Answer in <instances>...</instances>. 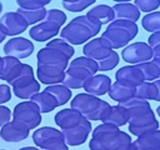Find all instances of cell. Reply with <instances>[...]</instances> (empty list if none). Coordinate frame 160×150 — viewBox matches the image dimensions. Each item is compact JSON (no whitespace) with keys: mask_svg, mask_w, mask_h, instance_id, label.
Returning <instances> with one entry per match:
<instances>
[{"mask_svg":"<svg viewBox=\"0 0 160 150\" xmlns=\"http://www.w3.org/2000/svg\"><path fill=\"white\" fill-rule=\"evenodd\" d=\"M2 66H4V58L0 56V74H1V71H2Z\"/></svg>","mask_w":160,"mask_h":150,"instance_id":"49","label":"cell"},{"mask_svg":"<svg viewBox=\"0 0 160 150\" xmlns=\"http://www.w3.org/2000/svg\"><path fill=\"white\" fill-rule=\"evenodd\" d=\"M34 144L41 150H69L61 130L52 126H42L32 132Z\"/></svg>","mask_w":160,"mask_h":150,"instance_id":"7","label":"cell"},{"mask_svg":"<svg viewBox=\"0 0 160 150\" xmlns=\"http://www.w3.org/2000/svg\"><path fill=\"white\" fill-rule=\"evenodd\" d=\"M14 95L22 100H30L34 95L40 92V82L34 76V69L29 64L22 62L19 76L10 84Z\"/></svg>","mask_w":160,"mask_h":150,"instance_id":"6","label":"cell"},{"mask_svg":"<svg viewBox=\"0 0 160 150\" xmlns=\"http://www.w3.org/2000/svg\"><path fill=\"white\" fill-rule=\"evenodd\" d=\"M48 1H49V2H50V1H51V0H48Z\"/></svg>","mask_w":160,"mask_h":150,"instance_id":"54","label":"cell"},{"mask_svg":"<svg viewBox=\"0 0 160 150\" xmlns=\"http://www.w3.org/2000/svg\"><path fill=\"white\" fill-rule=\"evenodd\" d=\"M158 95L156 86L152 81H144L139 86H136L135 90V98L142 99V100H155Z\"/></svg>","mask_w":160,"mask_h":150,"instance_id":"31","label":"cell"},{"mask_svg":"<svg viewBox=\"0 0 160 150\" xmlns=\"http://www.w3.org/2000/svg\"><path fill=\"white\" fill-rule=\"evenodd\" d=\"M29 24L18 11H8L0 18V29L6 36H18L26 31Z\"/></svg>","mask_w":160,"mask_h":150,"instance_id":"10","label":"cell"},{"mask_svg":"<svg viewBox=\"0 0 160 150\" xmlns=\"http://www.w3.org/2000/svg\"><path fill=\"white\" fill-rule=\"evenodd\" d=\"M20 15L24 16V19L26 20V22L29 25H35V24H39L41 22L45 16H46V9L42 8V9H35V10H24V9H18L16 10Z\"/></svg>","mask_w":160,"mask_h":150,"instance_id":"32","label":"cell"},{"mask_svg":"<svg viewBox=\"0 0 160 150\" xmlns=\"http://www.w3.org/2000/svg\"><path fill=\"white\" fill-rule=\"evenodd\" d=\"M142 28L149 32L160 31V11H152L146 14L141 20Z\"/></svg>","mask_w":160,"mask_h":150,"instance_id":"33","label":"cell"},{"mask_svg":"<svg viewBox=\"0 0 160 150\" xmlns=\"http://www.w3.org/2000/svg\"><path fill=\"white\" fill-rule=\"evenodd\" d=\"M11 116H12V120L22 122L30 130L36 129L41 122V112L38 105L31 100H26L16 104Z\"/></svg>","mask_w":160,"mask_h":150,"instance_id":"8","label":"cell"},{"mask_svg":"<svg viewBox=\"0 0 160 150\" xmlns=\"http://www.w3.org/2000/svg\"><path fill=\"white\" fill-rule=\"evenodd\" d=\"M70 105L89 121H102L111 106L105 100H101L100 98L90 95L88 92L75 95L72 100H70Z\"/></svg>","mask_w":160,"mask_h":150,"instance_id":"4","label":"cell"},{"mask_svg":"<svg viewBox=\"0 0 160 150\" xmlns=\"http://www.w3.org/2000/svg\"><path fill=\"white\" fill-rule=\"evenodd\" d=\"M11 110L8 108V106H4V105H0V128L4 126L5 124H8L10 120H11Z\"/></svg>","mask_w":160,"mask_h":150,"instance_id":"42","label":"cell"},{"mask_svg":"<svg viewBox=\"0 0 160 150\" xmlns=\"http://www.w3.org/2000/svg\"><path fill=\"white\" fill-rule=\"evenodd\" d=\"M152 61H154V64L159 68V70H160V58H152Z\"/></svg>","mask_w":160,"mask_h":150,"instance_id":"47","label":"cell"},{"mask_svg":"<svg viewBox=\"0 0 160 150\" xmlns=\"http://www.w3.org/2000/svg\"><path fill=\"white\" fill-rule=\"evenodd\" d=\"M61 131H62L64 140H65L68 146H79L88 140L89 134L92 131L91 121H89L88 119L84 118L80 121V124H78L76 126L70 128V129H65Z\"/></svg>","mask_w":160,"mask_h":150,"instance_id":"13","label":"cell"},{"mask_svg":"<svg viewBox=\"0 0 160 150\" xmlns=\"http://www.w3.org/2000/svg\"><path fill=\"white\" fill-rule=\"evenodd\" d=\"M148 44L150 45L151 49L159 46V45H160V31L152 32V34L149 36V39H148Z\"/></svg>","mask_w":160,"mask_h":150,"instance_id":"43","label":"cell"},{"mask_svg":"<svg viewBox=\"0 0 160 150\" xmlns=\"http://www.w3.org/2000/svg\"><path fill=\"white\" fill-rule=\"evenodd\" d=\"M134 5L141 12H152L160 6V0H134Z\"/></svg>","mask_w":160,"mask_h":150,"instance_id":"39","label":"cell"},{"mask_svg":"<svg viewBox=\"0 0 160 150\" xmlns=\"http://www.w3.org/2000/svg\"><path fill=\"white\" fill-rule=\"evenodd\" d=\"M36 78L39 82L49 85L61 84L65 78V70L58 66H50V65H38L36 68Z\"/></svg>","mask_w":160,"mask_h":150,"instance_id":"19","label":"cell"},{"mask_svg":"<svg viewBox=\"0 0 160 150\" xmlns=\"http://www.w3.org/2000/svg\"><path fill=\"white\" fill-rule=\"evenodd\" d=\"M86 15L95 18L96 20L100 21V24H110L111 21L115 20V14L112 10V6H109L106 4H100V5H95L92 6Z\"/></svg>","mask_w":160,"mask_h":150,"instance_id":"29","label":"cell"},{"mask_svg":"<svg viewBox=\"0 0 160 150\" xmlns=\"http://www.w3.org/2000/svg\"><path fill=\"white\" fill-rule=\"evenodd\" d=\"M21 68H22V62L20 61V59L12 56H4V66L0 74V79L10 85L19 76Z\"/></svg>","mask_w":160,"mask_h":150,"instance_id":"22","label":"cell"},{"mask_svg":"<svg viewBox=\"0 0 160 150\" xmlns=\"http://www.w3.org/2000/svg\"><path fill=\"white\" fill-rule=\"evenodd\" d=\"M35 50V46L31 40L22 36H14L9 39L2 48L5 56H12L16 59H26Z\"/></svg>","mask_w":160,"mask_h":150,"instance_id":"11","label":"cell"},{"mask_svg":"<svg viewBox=\"0 0 160 150\" xmlns=\"http://www.w3.org/2000/svg\"><path fill=\"white\" fill-rule=\"evenodd\" d=\"M2 12V4H1V1H0V14Z\"/></svg>","mask_w":160,"mask_h":150,"instance_id":"53","label":"cell"},{"mask_svg":"<svg viewBox=\"0 0 160 150\" xmlns=\"http://www.w3.org/2000/svg\"><path fill=\"white\" fill-rule=\"evenodd\" d=\"M154 84H155V86H156V90H158V95H156V101H160V78H159V80H155L154 81Z\"/></svg>","mask_w":160,"mask_h":150,"instance_id":"44","label":"cell"},{"mask_svg":"<svg viewBox=\"0 0 160 150\" xmlns=\"http://www.w3.org/2000/svg\"><path fill=\"white\" fill-rule=\"evenodd\" d=\"M121 58L124 61H126L130 65H139L152 60L154 54H152V49L148 42L138 41L126 45L121 51Z\"/></svg>","mask_w":160,"mask_h":150,"instance_id":"9","label":"cell"},{"mask_svg":"<svg viewBox=\"0 0 160 150\" xmlns=\"http://www.w3.org/2000/svg\"><path fill=\"white\" fill-rule=\"evenodd\" d=\"M135 90L136 88H131V86H126V85H122L118 81L112 82L111 86H110V90H109V96L115 100L116 102L119 104H124L128 100L135 98Z\"/></svg>","mask_w":160,"mask_h":150,"instance_id":"26","label":"cell"},{"mask_svg":"<svg viewBox=\"0 0 160 150\" xmlns=\"http://www.w3.org/2000/svg\"><path fill=\"white\" fill-rule=\"evenodd\" d=\"M152 54H154V58H160V45L152 49Z\"/></svg>","mask_w":160,"mask_h":150,"instance_id":"46","label":"cell"},{"mask_svg":"<svg viewBox=\"0 0 160 150\" xmlns=\"http://www.w3.org/2000/svg\"><path fill=\"white\" fill-rule=\"evenodd\" d=\"M132 142L136 150H160V130L146 132Z\"/></svg>","mask_w":160,"mask_h":150,"instance_id":"25","label":"cell"},{"mask_svg":"<svg viewBox=\"0 0 160 150\" xmlns=\"http://www.w3.org/2000/svg\"><path fill=\"white\" fill-rule=\"evenodd\" d=\"M96 0H78L75 2H61L62 8L70 12H80L86 8L91 6Z\"/></svg>","mask_w":160,"mask_h":150,"instance_id":"38","label":"cell"},{"mask_svg":"<svg viewBox=\"0 0 160 150\" xmlns=\"http://www.w3.org/2000/svg\"><path fill=\"white\" fill-rule=\"evenodd\" d=\"M89 141L90 150H119L122 146L132 142L131 136L118 126L101 122L92 131Z\"/></svg>","mask_w":160,"mask_h":150,"instance_id":"2","label":"cell"},{"mask_svg":"<svg viewBox=\"0 0 160 150\" xmlns=\"http://www.w3.org/2000/svg\"><path fill=\"white\" fill-rule=\"evenodd\" d=\"M119 61H120L119 54L115 50H112L106 58H104V59H101V60H99L96 62H98L99 71H109V70H112L114 68H116Z\"/></svg>","mask_w":160,"mask_h":150,"instance_id":"36","label":"cell"},{"mask_svg":"<svg viewBox=\"0 0 160 150\" xmlns=\"http://www.w3.org/2000/svg\"><path fill=\"white\" fill-rule=\"evenodd\" d=\"M120 105H122L128 110L129 120L132 118H136V116H141L151 110V106L148 100H142V99H138V98H132Z\"/></svg>","mask_w":160,"mask_h":150,"instance_id":"27","label":"cell"},{"mask_svg":"<svg viewBox=\"0 0 160 150\" xmlns=\"http://www.w3.org/2000/svg\"><path fill=\"white\" fill-rule=\"evenodd\" d=\"M111 84H112V81H111V79H110L108 75H104V74H95V75L90 76V78L85 81L82 89L85 90V92L99 98V96L105 95V94L109 92Z\"/></svg>","mask_w":160,"mask_h":150,"instance_id":"18","label":"cell"},{"mask_svg":"<svg viewBox=\"0 0 160 150\" xmlns=\"http://www.w3.org/2000/svg\"><path fill=\"white\" fill-rule=\"evenodd\" d=\"M0 150H5V149H0Z\"/></svg>","mask_w":160,"mask_h":150,"instance_id":"55","label":"cell"},{"mask_svg":"<svg viewBox=\"0 0 160 150\" xmlns=\"http://www.w3.org/2000/svg\"><path fill=\"white\" fill-rule=\"evenodd\" d=\"M46 46L58 49L59 51H61L62 54H65L69 59H71L74 56V54H75L74 46L71 44H69L68 41H65L64 39H61V38H54V39H51L50 41H48Z\"/></svg>","mask_w":160,"mask_h":150,"instance_id":"35","label":"cell"},{"mask_svg":"<svg viewBox=\"0 0 160 150\" xmlns=\"http://www.w3.org/2000/svg\"><path fill=\"white\" fill-rule=\"evenodd\" d=\"M119 150H136V148H135L134 142H130V144H128V145L122 146V148H121V149H119Z\"/></svg>","mask_w":160,"mask_h":150,"instance_id":"45","label":"cell"},{"mask_svg":"<svg viewBox=\"0 0 160 150\" xmlns=\"http://www.w3.org/2000/svg\"><path fill=\"white\" fill-rule=\"evenodd\" d=\"M99 71L98 62L86 56H78L69 62L65 78L61 84L69 89H81L85 81Z\"/></svg>","mask_w":160,"mask_h":150,"instance_id":"3","label":"cell"},{"mask_svg":"<svg viewBox=\"0 0 160 150\" xmlns=\"http://www.w3.org/2000/svg\"><path fill=\"white\" fill-rule=\"evenodd\" d=\"M111 51H112V48L102 36L92 38L82 48L84 56H86L91 60H95V61H99V60L106 58Z\"/></svg>","mask_w":160,"mask_h":150,"instance_id":"15","label":"cell"},{"mask_svg":"<svg viewBox=\"0 0 160 150\" xmlns=\"http://www.w3.org/2000/svg\"><path fill=\"white\" fill-rule=\"evenodd\" d=\"M156 112H158V115H159V116H160V106H159V108H158V109H156Z\"/></svg>","mask_w":160,"mask_h":150,"instance_id":"52","label":"cell"},{"mask_svg":"<svg viewBox=\"0 0 160 150\" xmlns=\"http://www.w3.org/2000/svg\"><path fill=\"white\" fill-rule=\"evenodd\" d=\"M84 119V116L75 109L69 108V109H62L60 111H58L54 116V121L55 124L61 129H70L76 126L78 124H80V121Z\"/></svg>","mask_w":160,"mask_h":150,"instance_id":"21","label":"cell"},{"mask_svg":"<svg viewBox=\"0 0 160 150\" xmlns=\"http://www.w3.org/2000/svg\"><path fill=\"white\" fill-rule=\"evenodd\" d=\"M101 30V24L95 18L89 15H80L70 20L61 30L60 36L69 44L81 45L95 38Z\"/></svg>","mask_w":160,"mask_h":150,"instance_id":"1","label":"cell"},{"mask_svg":"<svg viewBox=\"0 0 160 150\" xmlns=\"http://www.w3.org/2000/svg\"><path fill=\"white\" fill-rule=\"evenodd\" d=\"M44 20H48V21H51L54 24H56L58 26H62L65 22H66V14L62 11V10H59V9H50L46 11V16Z\"/></svg>","mask_w":160,"mask_h":150,"instance_id":"37","label":"cell"},{"mask_svg":"<svg viewBox=\"0 0 160 150\" xmlns=\"http://www.w3.org/2000/svg\"><path fill=\"white\" fill-rule=\"evenodd\" d=\"M128 125H129L130 134L135 135L136 138L159 129V121L156 120L152 110H150L149 112H146L141 116H136V118L130 119Z\"/></svg>","mask_w":160,"mask_h":150,"instance_id":"12","label":"cell"},{"mask_svg":"<svg viewBox=\"0 0 160 150\" xmlns=\"http://www.w3.org/2000/svg\"><path fill=\"white\" fill-rule=\"evenodd\" d=\"M32 102H35L40 110L41 114H46V112H50L52 110H55L58 108V101L48 91L42 90L40 92H38L36 95H34L31 99H30Z\"/></svg>","mask_w":160,"mask_h":150,"instance_id":"28","label":"cell"},{"mask_svg":"<svg viewBox=\"0 0 160 150\" xmlns=\"http://www.w3.org/2000/svg\"><path fill=\"white\" fill-rule=\"evenodd\" d=\"M5 39H6V35H5V34L1 31V29H0V44H1V42H2Z\"/></svg>","mask_w":160,"mask_h":150,"instance_id":"48","label":"cell"},{"mask_svg":"<svg viewBox=\"0 0 160 150\" xmlns=\"http://www.w3.org/2000/svg\"><path fill=\"white\" fill-rule=\"evenodd\" d=\"M30 129L20 121L10 120L8 124L1 126L0 138L6 142H20L29 136Z\"/></svg>","mask_w":160,"mask_h":150,"instance_id":"16","label":"cell"},{"mask_svg":"<svg viewBox=\"0 0 160 150\" xmlns=\"http://www.w3.org/2000/svg\"><path fill=\"white\" fill-rule=\"evenodd\" d=\"M139 32L136 22L129 20H118L115 19L109 24L106 30L102 32V38L110 44L114 49L125 48L130 40H132Z\"/></svg>","mask_w":160,"mask_h":150,"instance_id":"5","label":"cell"},{"mask_svg":"<svg viewBox=\"0 0 160 150\" xmlns=\"http://www.w3.org/2000/svg\"><path fill=\"white\" fill-rule=\"evenodd\" d=\"M11 88L9 84H0V105L6 104L11 100Z\"/></svg>","mask_w":160,"mask_h":150,"instance_id":"41","label":"cell"},{"mask_svg":"<svg viewBox=\"0 0 160 150\" xmlns=\"http://www.w3.org/2000/svg\"><path fill=\"white\" fill-rule=\"evenodd\" d=\"M45 91L50 92L58 101V106H62L71 100V89L65 86L64 84L49 85L45 88Z\"/></svg>","mask_w":160,"mask_h":150,"instance_id":"30","label":"cell"},{"mask_svg":"<svg viewBox=\"0 0 160 150\" xmlns=\"http://www.w3.org/2000/svg\"><path fill=\"white\" fill-rule=\"evenodd\" d=\"M139 68V70L141 71L145 81H152V80H156L160 78V70L159 68L154 64L152 60L150 61H146V62H142V64H139L136 65Z\"/></svg>","mask_w":160,"mask_h":150,"instance_id":"34","label":"cell"},{"mask_svg":"<svg viewBox=\"0 0 160 150\" xmlns=\"http://www.w3.org/2000/svg\"><path fill=\"white\" fill-rule=\"evenodd\" d=\"M102 122H106V124H111V125H115L118 128L120 126H124L129 122V114H128V110L118 104V105H114V106H110L106 116L104 118Z\"/></svg>","mask_w":160,"mask_h":150,"instance_id":"24","label":"cell"},{"mask_svg":"<svg viewBox=\"0 0 160 150\" xmlns=\"http://www.w3.org/2000/svg\"><path fill=\"white\" fill-rule=\"evenodd\" d=\"M115 79L118 82L131 88H136L145 81L141 71L136 65H126L120 68L115 74Z\"/></svg>","mask_w":160,"mask_h":150,"instance_id":"20","label":"cell"},{"mask_svg":"<svg viewBox=\"0 0 160 150\" xmlns=\"http://www.w3.org/2000/svg\"><path fill=\"white\" fill-rule=\"evenodd\" d=\"M115 19L118 20H129L136 22L140 19L139 9L131 2H118L112 6Z\"/></svg>","mask_w":160,"mask_h":150,"instance_id":"23","label":"cell"},{"mask_svg":"<svg viewBox=\"0 0 160 150\" xmlns=\"http://www.w3.org/2000/svg\"><path fill=\"white\" fill-rule=\"evenodd\" d=\"M38 65H50V66H58L64 70L68 69L69 66V58L59 51L58 49L50 48V46H44L38 51L36 55Z\"/></svg>","mask_w":160,"mask_h":150,"instance_id":"14","label":"cell"},{"mask_svg":"<svg viewBox=\"0 0 160 150\" xmlns=\"http://www.w3.org/2000/svg\"><path fill=\"white\" fill-rule=\"evenodd\" d=\"M60 30L61 28L58 26L56 24L48 21V20H42L41 22L31 26V29L29 30V35L32 40L44 42V41H50L51 39H54L58 34H60Z\"/></svg>","mask_w":160,"mask_h":150,"instance_id":"17","label":"cell"},{"mask_svg":"<svg viewBox=\"0 0 160 150\" xmlns=\"http://www.w3.org/2000/svg\"><path fill=\"white\" fill-rule=\"evenodd\" d=\"M78 0H61V2H75Z\"/></svg>","mask_w":160,"mask_h":150,"instance_id":"51","label":"cell"},{"mask_svg":"<svg viewBox=\"0 0 160 150\" xmlns=\"http://www.w3.org/2000/svg\"><path fill=\"white\" fill-rule=\"evenodd\" d=\"M112 1H115L118 4V2H130L131 0H112Z\"/></svg>","mask_w":160,"mask_h":150,"instance_id":"50","label":"cell"},{"mask_svg":"<svg viewBox=\"0 0 160 150\" xmlns=\"http://www.w3.org/2000/svg\"><path fill=\"white\" fill-rule=\"evenodd\" d=\"M16 4L19 6V9L35 10V9L45 8L49 4V1L48 0H16Z\"/></svg>","mask_w":160,"mask_h":150,"instance_id":"40","label":"cell"}]
</instances>
